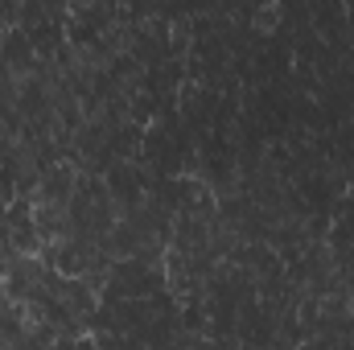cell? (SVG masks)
Segmentation results:
<instances>
[{
	"mask_svg": "<svg viewBox=\"0 0 354 350\" xmlns=\"http://www.w3.org/2000/svg\"><path fill=\"white\" fill-rule=\"evenodd\" d=\"M276 21H280V8H260L256 12V33H268Z\"/></svg>",
	"mask_w": 354,
	"mask_h": 350,
	"instance_id": "cell-1",
	"label": "cell"
}]
</instances>
